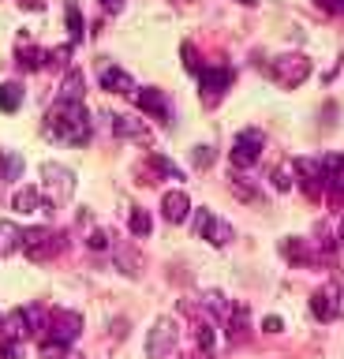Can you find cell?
<instances>
[{"label":"cell","instance_id":"cell-39","mask_svg":"<svg viewBox=\"0 0 344 359\" xmlns=\"http://www.w3.org/2000/svg\"><path fill=\"white\" fill-rule=\"evenodd\" d=\"M0 325H4V322H0Z\"/></svg>","mask_w":344,"mask_h":359},{"label":"cell","instance_id":"cell-35","mask_svg":"<svg viewBox=\"0 0 344 359\" xmlns=\"http://www.w3.org/2000/svg\"><path fill=\"white\" fill-rule=\"evenodd\" d=\"M23 8H34L38 11V8H46V0H23Z\"/></svg>","mask_w":344,"mask_h":359},{"label":"cell","instance_id":"cell-5","mask_svg":"<svg viewBox=\"0 0 344 359\" xmlns=\"http://www.w3.org/2000/svg\"><path fill=\"white\" fill-rule=\"evenodd\" d=\"M262 146H266V135H262L259 128L240 131V135H236V142H232V150H228V161L236 165V168H251V165H259Z\"/></svg>","mask_w":344,"mask_h":359},{"label":"cell","instance_id":"cell-29","mask_svg":"<svg viewBox=\"0 0 344 359\" xmlns=\"http://www.w3.org/2000/svg\"><path fill=\"white\" fill-rule=\"evenodd\" d=\"M191 161H195V168H209L214 165V150H209V146H195Z\"/></svg>","mask_w":344,"mask_h":359},{"label":"cell","instance_id":"cell-3","mask_svg":"<svg viewBox=\"0 0 344 359\" xmlns=\"http://www.w3.org/2000/svg\"><path fill=\"white\" fill-rule=\"evenodd\" d=\"M64 247H68V236L57 229H27V236H23V251L30 262H46V258L60 255Z\"/></svg>","mask_w":344,"mask_h":359},{"label":"cell","instance_id":"cell-12","mask_svg":"<svg viewBox=\"0 0 344 359\" xmlns=\"http://www.w3.org/2000/svg\"><path fill=\"white\" fill-rule=\"evenodd\" d=\"M161 217L169 224H184L191 217V198H187V191H165L161 195Z\"/></svg>","mask_w":344,"mask_h":359},{"label":"cell","instance_id":"cell-4","mask_svg":"<svg viewBox=\"0 0 344 359\" xmlns=\"http://www.w3.org/2000/svg\"><path fill=\"white\" fill-rule=\"evenodd\" d=\"M270 75H273L277 86L296 90V86L310 75V56H303V53H284V56H277V60L270 64Z\"/></svg>","mask_w":344,"mask_h":359},{"label":"cell","instance_id":"cell-31","mask_svg":"<svg viewBox=\"0 0 344 359\" xmlns=\"http://www.w3.org/2000/svg\"><path fill=\"white\" fill-rule=\"evenodd\" d=\"M273 187L288 191V187H292V172H288V168H277V172H273Z\"/></svg>","mask_w":344,"mask_h":359},{"label":"cell","instance_id":"cell-28","mask_svg":"<svg viewBox=\"0 0 344 359\" xmlns=\"http://www.w3.org/2000/svg\"><path fill=\"white\" fill-rule=\"evenodd\" d=\"M0 359H23V341H0Z\"/></svg>","mask_w":344,"mask_h":359},{"label":"cell","instance_id":"cell-22","mask_svg":"<svg viewBox=\"0 0 344 359\" xmlns=\"http://www.w3.org/2000/svg\"><path fill=\"white\" fill-rule=\"evenodd\" d=\"M46 60H49V53L38 49V45H23V49H19V67H23V72H38Z\"/></svg>","mask_w":344,"mask_h":359},{"label":"cell","instance_id":"cell-36","mask_svg":"<svg viewBox=\"0 0 344 359\" xmlns=\"http://www.w3.org/2000/svg\"><path fill=\"white\" fill-rule=\"evenodd\" d=\"M337 243H344V217H340V224H337Z\"/></svg>","mask_w":344,"mask_h":359},{"label":"cell","instance_id":"cell-24","mask_svg":"<svg viewBox=\"0 0 344 359\" xmlns=\"http://www.w3.org/2000/svg\"><path fill=\"white\" fill-rule=\"evenodd\" d=\"M150 168H153V172H161V176H169V180H184V172L165 154H150Z\"/></svg>","mask_w":344,"mask_h":359},{"label":"cell","instance_id":"cell-26","mask_svg":"<svg viewBox=\"0 0 344 359\" xmlns=\"http://www.w3.org/2000/svg\"><path fill=\"white\" fill-rule=\"evenodd\" d=\"M68 34H71V45L83 41V15H79L75 4H68Z\"/></svg>","mask_w":344,"mask_h":359},{"label":"cell","instance_id":"cell-38","mask_svg":"<svg viewBox=\"0 0 344 359\" xmlns=\"http://www.w3.org/2000/svg\"><path fill=\"white\" fill-rule=\"evenodd\" d=\"M240 4H254V0H240Z\"/></svg>","mask_w":344,"mask_h":359},{"label":"cell","instance_id":"cell-14","mask_svg":"<svg viewBox=\"0 0 344 359\" xmlns=\"http://www.w3.org/2000/svg\"><path fill=\"white\" fill-rule=\"evenodd\" d=\"M12 210H19V213H38V210H46V213H53V202L41 195V187H19L15 195H12Z\"/></svg>","mask_w":344,"mask_h":359},{"label":"cell","instance_id":"cell-2","mask_svg":"<svg viewBox=\"0 0 344 359\" xmlns=\"http://www.w3.org/2000/svg\"><path fill=\"white\" fill-rule=\"evenodd\" d=\"M83 333V314L79 311H68V307H57L46 318V330H41V341L46 344H57V348H71Z\"/></svg>","mask_w":344,"mask_h":359},{"label":"cell","instance_id":"cell-11","mask_svg":"<svg viewBox=\"0 0 344 359\" xmlns=\"http://www.w3.org/2000/svg\"><path fill=\"white\" fill-rule=\"evenodd\" d=\"M228 86H232V67H202L198 72V90H202L206 105H217Z\"/></svg>","mask_w":344,"mask_h":359},{"label":"cell","instance_id":"cell-33","mask_svg":"<svg viewBox=\"0 0 344 359\" xmlns=\"http://www.w3.org/2000/svg\"><path fill=\"white\" fill-rule=\"evenodd\" d=\"M262 330H266V333H281V330H284V322L277 318V314H270V318H262Z\"/></svg>","mask_w":344,"mask_h":359},{"label":"cell","instance_id":"cell-1","mask_svg":"<svg viewBox=\"0 0 344 359\" xmlns=\"http://www.w3.org/2000/svg\"><path fill=\"white\" fill-rule=\"evenodd\" d=\"M46 135L68 146H86L94 135L90 112L83 109V101H57L46 116Z\"/></svg>","mask_w":344,"mask_h":359},{"label":"cell","instance_id":"cell-21","mask_svg":"<svg viewBox=\"0 0 344 359\" xmlns=\"http://www.w3.org/2000/svg\"><path fill=\"white\" fill-rule=\"evenodd\" d=\"M128 229H131V236L146 240V236L153 232V217H150V210H131V213H128Z\"/></svg>","mask_w":344,"mask_h":359},{"label":"cell","instance_id":"cell-18","mask_svg":"<svg viewBox=\"0 0 344 359\" xmlns=\"http://www.w3.org/2000/svg\"><path fill=\"white\" fill-rule=\"evenodd\" d=\"M281 255H284L292 266L315 262V251H310V243H307V240H299V236H288V240H281Z\"/></svg>","mask_w":344,"mask_h":359},{"label":"cell","instance_id":"cell-27","mask_svg":"<svg viewBox=\"0 0 344 359\" xmlns=\"http://www.w3.org/2000/svg\"><path fill=\"white\" fill-rule=\"evenodd\" d=\"M109 243H113L109 229H94L90 236H86V247H90V251H109Z\"/></svg>","mask_w":344,"mask_h":359},{"label":"cell","instance_id":"cell-37","mask_svg":"<svg viewBox=\"0 0 344 359\" xmlns=\"http://www.w3.org/2000/svg\"><path fill=\"white\" fill-rule=\"evenodd\" d=\"M60 359H83V355H79V352H71V348H68V352H64Z\"/></svg>","mask_w":344,"mask_h":359},{"label":"cell","instance_id":"cell-17","mask_svg":"<svg viewBox=\"0 0 344 359\" xmlns=\"http://www.w3.org/2000/svg\"><path fill=\"white\" fill-rule=\"evenodd\" d=\"M23 236H27V229H19L15 221H0V258L23 251Z\"/></svg>","mask_w":344,"mask_h":359},{"label":"cell","instance_id":"cell-10","mask_svg":"<svg viewBox=\"0 0 344 359\" xmlns=\"http://www.w3.org/2000/svg\"><path fill=\"white\" fill-rule=\"evenodd\" d=\"M310 314H315L318 322H333L340 314V285L337 280H326L322 288H315V296H310Z\"/></svg>","mask_w":344,"mask_h":359},{"label":"cell","instance_id":"cell-34","mask_svg":"<svg viewBox=\"0 0 344 359\" xmlns=\"http://www.w3.org/2000/svg\"><path fill=\"white\" fill-rule=\"evenodd\" d=\"M97 4H102L109 15H120V11H124V0H97Z\"/></svg>","mask_w":344,"mask_h":359},{"label":"cell","instance_id":"cell-23","mask_svg":"<svg viewBox=\"0 0 344 359\" xmlns=\"http://www.w3.org/2000/svg\"><path fill=\"white\" fill-rule=\"evenodd\" d=\"M60 101H83V72H71L60 83Z\"/></svg>","mask_w":344,"mask_h":359},{"label":"cell","instance_id":"cell-20","mask_svg":"<svg viewBox=\"0 0 344 359\" xmlns=\"http://www.w3.org/2000/svg\"><path fill=\"white\" fill-rule=\"evenodd\" d=\"M23 105V83H0V112H15Z\"/></svg>","mask_w":344,"mask_h":359},{"label":"cell","instance_id":"cell-7","mask_svg":"<svg viewBox=\"0 0 344 359\" xmlns=\"http://www.w3.org/2000/svg\"><path fill=\"white\" fill-rule=\"evenodd\" d=\"M195 236L198 240H206V243H214V247H228L232 243V224L228 221H221L217 213H209V210H195Z\"/></svg>","mask_w":344,"mask_h":359},{"label":"cell","instance_id":"cell-32","mask_svg":"<svg viewBox=\"0 0 344 359\" xmlns=\"http://www.w3.org/2000/svg\"><path fill=\"white\" fill-rule=\"evenodd\" d=\"M322 11H329V15H344V0H318Z\"/></svg>","mask_w":344,"mask_h":359},{"label":"cell","instance_id":"cell-9","mask_svg":"<svg viewBox=\"0 0 344 359\" xmlns=\"http://www.w3.org/2000/svg\"><path fill=\"white\" fill-rule=\"evenodd\" d=\"M4 325H8V337H12V341H27V337L46 330V311L41 307H19V311L8 314Z\"/></svg>","mask_w":344,"mask_h":359},{"label":"cell","instance_id":"cell-13","mask_svg":"<svg viewBox=\"0 0 344 359\" xmlns=\"http://www.w3.org/2000/svg\"><path fill=\"white\" fill-rule=\"evenodd\" d=\"M135 105H139L142 112H150L153 120H169V116H172L169 97H165L161 90H153V86H146V90H135Z\"/></svg>","mask_w":344,"mask_h":359},{"label":"cell","instance_id":"cell-16","mask_svg":"<svg viewBox=\"0 0 344 359\" xmlns=\"http://www.w3.org/2000/svg\"><path fill=\"white\" fill-rule=\"evenodd\" d=\"M113 131L120 139H135V142H150V128L139 116H113Z\"/></svg>","mask_w":344,"mask_h":359},{"label":"cell","instance_id":"cell-30","mask_svg":"<svg viewBox=\"0 0 344 359\" xmlns=\"http://www.w3.org/2000/svg\"><path fill=\"white\" fill-rule=\"evenodd\" d=\"M184 67H187V72H202V64H198V53H195V45H187L184 41Z\"/></svg>","mask_w":344,"mask_h":359},{"label":"cell","instance_id":"cell-25","mask_svg":"<svg viewBox=\"0 0 344 359\" xmlns=\"http://www.w3.org/2000/svg\"><path fill=\"white\" fill-rule=\"evenodd\" d=\"M232 195L243 198V202H259V198H262V195H259V187L247 184L243 176H232Z\"/></svg>","mask_w":344,"mask_h":359},{"label":"cell","instance_id":"cell-6","mask_svg":"<svg viewBox=\"0 0 344 359\" xmlns=\"http://www.w3.org/2000/svg\"><path fill=\"white\" fill-rule=\"evenodd\" d=\"M176 344H180V330H176L172 318H158L153 322V330L146 333V355L150 359H169L176 352Z\"/></svg>","mask_w":344,"mask_h":359},{"label":"cell","instance_id":"cell-8","mask_svg":"<svg viewBox=\"0 0 344 359\" xmlns=\"http://www.w3.org/2000/svg\"><path fill=\"white\" fill-rule=\"evenodd\" d=\"M41 187H46V198L57 206V202L64 198H71V191H75V176H71V168H64V165H41Z\"/></svg>","mask_w":344,"mask_h":359},{"label":"cell","instance_id":"cell-15","mask_svg":"<svg viewBox=\"0 0 344 359\" xmlns=\"http://www.w3.org/2000/svg\"><path fill=\"white\" fill-rule=\"evenodd\" d=\"M102 90H109V94H135V79H131L124 67H116V64H109L102 67Z\"/></svg>","mask_w":344,"mask_h":359},{"label":"cell","instance_id":"cell-19","mask_svg":"<svg viewBox=\"0 0 344 359\" xmlns=\"http://www.w3.org/2000/svg\"><path fill=\"white\" fill-rule=\"evenodd\" d=\"M195 341H198V352H202V355H214V348H217V325L209 322V318H198L195 322Z\"/></svg>","mask_w":344,"mask_h":359}]
</instances>
